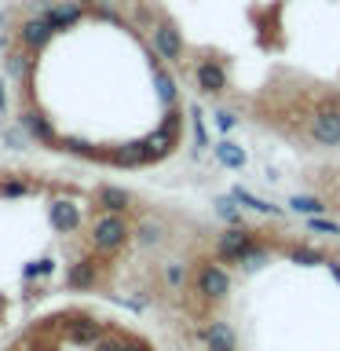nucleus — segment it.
Segmentation results:
<instances>
[{
	"mask_svg": "<svg viewBox=\"0 0 340 351\" xmlns=\"http://www.w3.org/2000/svg\"><path fill=\"white\" fill-rule=\"evenodd\" d=\"M0 191H4V194H22V191H26V186H22V183H4V186H0Z\"/></svg>",
	"mask_w": 340,
	"mask_h": 351,
	"instance_id": "obj_7",
	"label": "nucleus"
},
{
	"mask_svg": "<svg viewBox=\"0 0 340 351\" xmlns=\"http://www.w3.org/2000/svg\"><path fill=\"white\" fill-rule=\"evenodd\" d=\"M48 33H51L48 19H44V22H29V26L22 29V40H26V44H44V40H48Z\"/></svg>",
	"mask_w": 340,
	"mask_h": 351,
	"instance_id": "obj_3",
	"label": "nucleus"
},
{
	"mask_svg": "<svg viewBox=\"0 0 340 351\" xmlns=\"http://www.w3.org/2000/svg\"><path fill=\"white\" fill-rule=\"evenodd\" d=\"M103 202H106V208H125V194H121V191H106Z\"/></svg>",
	"mask_w": 340,
	"mask_h": 351,
	"instance_id": "obj_6",
	"label": "nucleus"
},
{
	"mask_svg": "<svg viewBox=\"0 0 340 351\" xmlns=\"http://www.w3.org/2000/svg\"><path fill=\"white\" fill-rule=\"evenodd\" d=\"M70 282H73V285H88V282H92V263H84V267H77V271L70 274Z\"/></svg>",
	"mask_w": 340,
	"mask_h": 351,
	"instance_id": "obj_5",
	"label": "nucleus"
},
{
	"mask_svg": "<svg viewBox=\"0 0 340 351\" xmlns=\"http://www.w3.org/2000/svg\"><path fill=\"white\" fill-rule=\"evenodd\" d=\"M125 241V223H121L117 216H106V219H99L95 223V245L99 249H114Z\"/></svg>",
	"mask_w": 340,
	"mask_h": 351,
	"instance_id": "obj_1",
	"label": "nucleus"
},
{
	"mask_svg": "<svg viewBox=\"0 0 340 351\" xmlns=\"http://www.w3.org/2000/svg\"><path fill=\"white\" fill-rule=\"evenodd\" d=\"M51 223L59 230H73L77 223H81V216H77L73 205H51Z\"/></svg>",
	"mask_w": 340,
	"mask_h": 351,
	"instance_id": "obj_2",
	"label": "nucleus"
},
{
	"mask_svg": "<svg viewBox=\"0 0 340 351\" xmlns=\"http://www.w3.org/2000/svg\"><path fill=\"white\" fill-rule=\"evenodd\" d=\"M95 337H99L95 326H88V322H77L73 326V340H84V344H88V340H95Z\"/></svg>",
	"mask_w": 340,
	"mask_h": 351,
	"instance_id": "obj_4",
	"label": "nucleus"
},
{
	"mask_svg": "<svg viewBox=\"0 0 340 351\" xmlns=\"http://www.w3.org/2000/svg\"><path fill=\"white\" fill-rule=\"evenodd\" d=\"M0 110H4V92H0Z\"/></svg>",
	"mask_w": 340,
	"mask_h": 351,
	"instance_id": "obj_8",
	"label": "nucleus"
}]
</instances>
